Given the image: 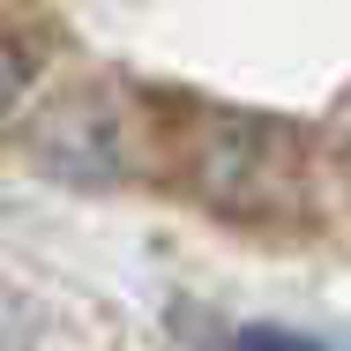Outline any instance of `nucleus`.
Masks as SVG:
<instances>
[{"instance_id": "nucleus-2", "label": "nucleus", "mask_w": 351, "mask_h": 351, "mask_svg": "<svg viewBox=\"0 0 351 351\" xmlns=\"http://www.w3.org/2000/svg\"><path fill=\"white\" fill-rule=\"evenodd\" d=\"M239 351H329V344H314L299 329H239Z\"/></svg>"}, {"instance_id": "nucleus-1", "label": "nucleus", "mask_w": 351, "mask_h": 351, "mask_svg": "<svg viewBox=\"0 0 351 351\" xmlns=\"http://www.w3.org/2000/svg\"><path fill=\"white\" fill-rule=\"evenodd\" d=\"M23 82H30V60H23V45H15L8 30H0V112H8L15 97H23Z\"/></svg>"}, {"instance_id": "nucleus-3", "label": "nucleus", "mask_w": 351, "mask_h": 351, "mask_svg": "<svg viewBox=\"0 0 351 351\" xmlns=\"http://www.w3.org/2000/svg\"><path fill=\"white\" fill-rule=\"evenodd\" d=\"M344 180H351V149H344Z\"/></svg>"}]
</instances>
